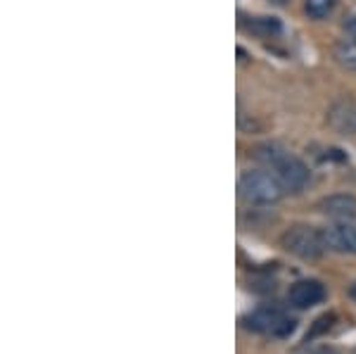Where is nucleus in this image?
<instances>
[{
  "mask_svg": "<svg viewBox=\"0 0 356 354\" xmlns=\"http://www.w3.org/2000/svg\"><path fill=\"white\" fill-rule=\"evenodd\" d=\"M254 157L259 159L264 167L283 184L285 191H290V193H302L304 188L309 186V181H312V171H309L307 164L297 155L285 150V147L275 145V143L259 145L254 150Z\"/></svg>",
  "mask_w": 356,
  "mask_h": 354,
  "instance_id": "f257e3e1",
  "label": "nucleus"
},
{
  "mask_svg": "<svg viewBox=\"0 0 356 354\" xmlns=\"http://www.w3.org/2000/svg\"><path fill=\"white\" fill-rule=\"evenodd\" d=\"M240 195L252 204H275L283 200L285 188L268 169H250L240 176Z\"/></svg>",
  "mask_w": 356,
  "mask_h": 354,
  "instance_id": "f03ea898",
  "label": "nucleus"
},
{
  "mask_svg": "<svg viewBox=\"0 0 356 354\" xmlns=\"http://www.w3.org/2000/svg\"><path fill=\"white\" fill-rule=\"evenodd\" d=\"M280 245L288 250L290 255H295L297 259H304V262H314V259H321L325 248V238H323V228H314V226H304V224H297V226H290L288 231L280 236Z\"/></svg>",
  "mask_w": 356,
  "mask_h": 354,
  "instance_id": "7ed1b4c3",
  "label": "nucleus"
},
{
  "mask_svg": "<svg viewBox=\"0 0 356 354\" xmlns=\"http://www.w3.org/2000/svg\"><path fill=\"white\" fill-rule=\"evenodd\" d=\"M247 330H254V333H266L273 335V338H288V335L295 333L297 321L292 316L285 314V309L275 305H261L257 307L254 312H250L243 319Z\"/></svg>",
  "mask_w": 356,
  "mask_h": 354,
  "instance_id": "20e7f679",
  "label": "nucleus"
},
{
  "mask_svg": "<svg viewBox=\"0 0 356 354\" xmlns=\"http://www.w3.org/2000/svg\"><path fill=\"white\" fill-rule=\"evenodd\" d=\"M328 298V290L316 278H302V281L292 283L288 290V305L295 309H312Z\"/></svg>",
  "mask_w": 356,
  "mask_h": 354,
  "instance_id": "39448f33",
  "label": "nucleus"
},
{
  "mask_svg": "<svg viewBox=\"0 0 356 354\" xmlns=\"http://www.w3.org/2000/svg\"><path fill=\"white\" fill-rule=\"evenodd\" d=\"M328 127L340 136H356V100L340 98L328 107Z\"/></svg>",
  "mask_w": 356,
  "mask_h": 354,
  "instance_id": "423d86ee",
  "label": "nucleus"
},
{
  "mask_svg": "<svg viewBox=\"0 0 356 354\" xmlns=\"http://www.w3.org/2000/svg\"><path fill=\"white\" fill-rule=\"evenodd\" d=\"M325 248L340 255H356V224L340 221L335 226L323 228Z\"/></svg>",
  "mask_w": 356,
  "mask_h": 354,
  "instance_id": "0eeeda50",
  "label": "nucleus"
},
{
  "mask_svg": "<svg viewBox=\"0 0 356 354\" xmlns=\"http://www.w3.org/2000/svg\"><path fill=\"white\" fill-rule=\"evenodd\" d=\"M318 212H323L325 216L332 219L349 221L356 216V198L347 195V193H337V195H328L318 202Z\"/></svg>",
  "mask_w": 356,
  "mask_h": 354,
  "instance_id": "6e6552de",
  "label": "nucleus"
},
{
  "mask_svg": "<svg viewBox=\"0 0 356 354\" xmlns=\"http://www.w3.org/2000/svg\"><path fill=\"white\" fill-rule=\"evenodd\" d=\"M243 29L247 33L257 38H271L275 33H280V19L278 17H268V15H261V17H247L243 19Z\"/></svg>",
  "mask_w": 356,
  "mask_h": 354,
  "instance_id": "1a4fd4ad",
  "label": "nucleus"
},
{
  "mask_svg": "<svg viewBox=\"0 0 356 354\" xmlns=\"http://www.w3.org/2000/svg\"><path fill=\"white\" fill-rule=\"evenodd\" d=\"M332 57H335V62L342 67V70L356 74V43H352V41L337 43L335 48H332Z\"/></svg>",
  "mask_w": 356,
  "mask_h": 354,
  "instance_id": "9d476101",
  "label": "nucleus"
},
{
  "mask_svg": "<svg viewBox=\"0 0 356 354\" xmlns=\"http://www.w3.org/2000/svg\"><path fill=\"white\" fill-rule=\"evenodd\" d=\"M335 5H337V0H304V13H307L309 19L321 22L332 15Z\"/></svg>",
  "mask_w": 356,
  "mask_h": 354,
  "instance_id": "9b49d317",
  "label": "nucleus"
},
{
  "mask_svg": "<svg viewBox=\"0 0 356 354\" xmlns=\"http://www.w3.org/2000/svg\"><path fill=\"white\" fill-rule=\"evenodd\" d=\"M332 321H335V314H323L321 319H316L312 333H307V342L312 340L314 335H321V333H325V330H330L332 328Z\"/></svg>",
  "mask_w": 356,
  "mask_h": 354,
  "instance_id": "f8f14e48",
  "label": "nucleus"
},
{
  "mask_svg": "<svg viewBox=\"0 0 356 354\" xmlns=\"http://www.w3.org/2000/svg\"><path fill=\"white\" fill-rule=\"evenodd\" d=\"M344 31H347L349 41L356 43V15H354V17H349V19H347V24H344Z\"/></svg>",
  "mask_w": 356,
  "mask_h": 354,
  "instance_id": "ddd939ff",
  "label": "nucleus"
},
{
  "mask_svg": "<svg viewBox=\"0 0 356 354\" xmlns=\"http://www.w3.org/2000/svg\"><path fill=\"white\" fill-rule=\"evenodd\" d=\"M349 298H352V300L356 302V283L349 285Z\"/></svg>",
  "mask_w": 356,
  "mask_h": 354,
  "instance_id": "4468645a",
  "label": "nucleus"
},
{
  "mask_svg": "<svg viewBox=\"0 0 356 354\" xmlns=\"http://www.w3.org/2000/svg\"><path fill=\"white\" fill-rule=\"evenodd\" d=\"M312 354H337V352H332V350H316Z\"/></svg>",
  "mask_w": 356,
  "mask_h": 354,
  "instance_id": "2eb2a0df",
  "label": "nucleus"
},
{
  "mask_svg": "<svg viewBox=\"0 0 356 354\" xmlns=\"http://www.w3.org/2000/svg\"><path fill=\"white\" fill-rule=\"evenodd\" d=\"M273 3H278V5H283V3H285V0H273Z\"/></svg>",
  "mask_w": 356,
  "mask_h": 354,
  "instance_id": "dca6fc26",
  "label": "nucleus"
}]
</instances>
